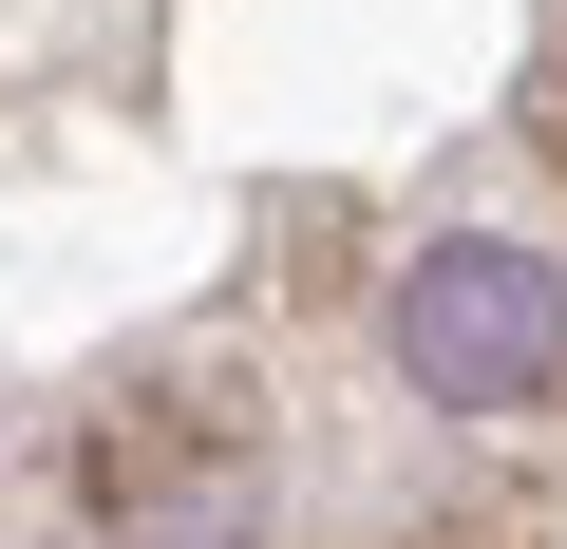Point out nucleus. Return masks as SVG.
Here are the masks:
<instances>
[{
	"mask_svg": "<svg viewBox=\"0 0 567 549\" xmlns=\"http://www.w3.org/2000/svg\"><path fill=\"white\" fill-rule=\"evenodd\" d=\"M227 455H246V417H227L208 379H133V398L76 436V511H95V530H189V511L227 492Z\"/></svg>",
	"mask_w": 567,
	"mask_h": 549,
	"instance_id": "f03ea898",
	"label": "nucleus"
},
{
	"mask_svg": "<svg viewBox=\"0 0 567 549\" xmlns=\"http://www.w3.org/2000/svg\"><path fill=\"white\" fill-rule=\"evenodd\" d=\"M398 379L454 398V417L567 398V265L511 246V227H435V246L398 265Z\"/></svg>",
	"mask_w": 567,
	"mask_h": 549,
	"instance_id": "f257e3e1",
	"label": "nucleus"
}]
</instances>
